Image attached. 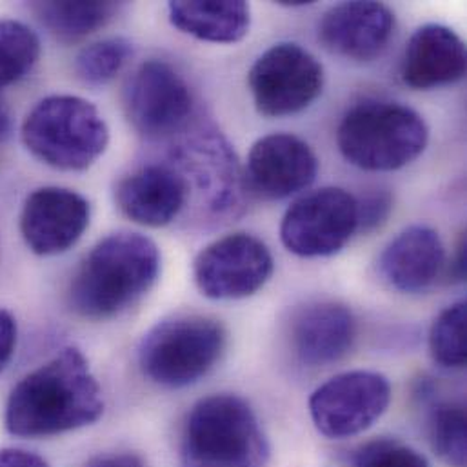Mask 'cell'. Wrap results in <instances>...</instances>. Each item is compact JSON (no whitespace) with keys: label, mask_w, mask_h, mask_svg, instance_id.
Masks as SVG:
<instances>
[{"label":"cell","mask_w":467,"mask_h":467,"mask_svg":"<svg viewBox=\"0 0 467 467\" xmlns=\"http://www.w3.org/2000/svg\"><path fill=\"white\" fill-rule=\"evenodd\" d=\"M102 413V389L86 357L77 348H66L13 388L5 430L24 439L53 437L89 426Z\"/></svg>","instance_id":"1"},{"label":"cell","mask_w":467,"mask_h":467,"mask_svg":"<svg viewBox=\"0 0 467 467\" xmlns=\"http://www.w3.org/2000/svg\"><path fill=\"white\" fill-rule=\"evenodd\" d=\"M161 253L144 234H109L78 265L71 285V307L93 320L111 318L137 304L157 282Z\"/></svg>","instance_id":"2"},{"label":"cell","mask_w":467,"mask_h":467,"mask_svg":"<svg viewBox=\"0 0 467 467\" xmlns=\"http://www.w3.org/2000/svg\"><path fill=\"white\" fill-rule=\"evenodd\" d=\"M269 444L251 406L236 395H212L188 415L181 467H265Z\"/></svg>","instance_id":"3"},{"label":"cell","mask_w":467,"mask_h":467,"mask_svg":"<svg viewBox=\"0 0 467 467\" xmlns=\"http://www.w3.org/2000/svg\"><path fill=\"white\" fill-rule=\"evenodd\" d=\"M430 140L426 120L411 108L389 100H364L342 119L340 153L366 171H395L419 159Z\"/></svg>","instance_id":"4"},{"label":"cell","mask_w":467,"mask_h":467,"mask_svg":"<svg viewBox=\"0 0 467 467\" xmlns=\"http://www.w3.org/2000/svg\"><path fill=\"white\" fill-rule=\"evenodd\" d=\"M22 142L33 157L55 170L84 171L106 151L109 130L91 102L53 95L27 113Z\"/></svg>","instance_id":"5"},{"label":"cell","mask_w":467,"mask_h":467,"mask_svg":"<svg viewBox=\"0 0 467 467\" xmlns=\"http://www.w3.org/2000/svg\"><path fill=\"white\" fill-rule=\"evenodd\" d=\"M226 348L219 320L188 315L157 324L142 340L139 362L144 375L164 388H186L206 377Z\"/></svg>","instance_id":"6"},{"label":"cell","mask_w":467,"mask_h":467,"mask_svg":"<svg viewBox=\"0 0 467 467\" xmlns=\"http://www.w3.org/2000/svg\"><path fill=\"white\" fill-rule=\"evenodd\" d=\"M247 80L260 115L287 117L309 108L320 97L324 67L298 44L280 42L256 58Z\"/></svg>","instance_id":"7"},{"label":"cell","mask_w":467,"mask_h":467,"mask_svg":"<svg viewBox=\"0 0 467 467\" xmlns=\"http://www.w3.org/2000/svg\"><path fill=\"white\" fill-rule=\"evenodd\" d=\"M391 402L389 380L373 371H349L322 384L309 399L317 430L329 439H349L369 430Z\"/></svg>","instance_id":"8"},{"label":"cell","mask_w":467,"mask_h":467,"mask_svg":"<svg viewBox=\"0 0 467 467\" xmlns=\"http://www.w3.org/2000/svg\"><path fill=\"white\" fill-rule=\"evenodd\" d=\"M358 230V201L340 188H322L296 201L284 215L282 244L315 258L338 253Z\"/></svg>","instance_id":"9"},{"label":"cell","mask_w":467,"mask_h":467,"mask_svg":"<svg viewBox=\"0 0 467 467\" xmlns=\"http://www.w3.org/2000/svg\"><path fill=\"white\" fill-rule=\"evenodd\" d=\"M124 111L139 133L162 139L186 126L193 111V95L171 64L153 58L130 77L124 88Z\"/></svg>","instance_id":"10"},{"label":"cell","mask_w":467,"mask_h":467,"mask_svg":"<svg viewBox=\"0 0 467 467\" xmlns=\"http://www.w3.org/2000/svg\"><path fill=\"white\" fill-rule=\"evenodd\" d=\"M273 273L267 245L249 234H232L204 247L193 265L199 289L208 298L236 300L254 295Z\"/></svg>","instance_id":"11"},{"label":"cell","mask_w":467,"mask_h":467,"mask_svg":"<svg viewBox=\"0 0 467 467\" xmlns=\"http://www.w3.org/2000/svg\"><path fill=\"white\" fill-rule=\"evenodd\" d=\"M91 221L88 199L66 188H40L27 195L20 212V234L40 256L71 249Z\"/></svg>","instance_id":"12"},{"label":"cell","mask_w":467,"mask_h":467,"mask_svg":"<svg viewBox=\"0 0 467 467\" xmlns=\"http://www.w3.org/2000/svg\"><path fill=\"white\" fill-rule=\"evenodd\" d=\"M317 173V155L307 142L291 133L262 137L247 157L249 186L267 201H282L309 188Z\"/></svg>","instance_id":"13"},{"label":"cell","mask_w":467,"mask_h":467,"mask_svg":"<svg viewBox=\"0 0 467 467\" xmlns=\"http://www.w3.org/2000/svg\"><path fill=\"white\" fill-rule=\"evenodd\" d=\"M395 33V13L380 2L353 0L333 5L318 26V38L331 53L369 62L384 53Z\"/></svg>","instance_id":"14"},{"label":"cell","mask_w":467,"mask_h":467,"mask_svg":"<svg viewBox=\"0 0 467 467\" xmlns=\"http://www.w3.org/2000/svg\"><path fill=\"white\" fill-rule=\"evenodd\" d=\"M188 181L175 168L150 164L122 179L115 190L119 210L148 228L171 224L186 208Z\"/></svg>","instance_id":"15"},{"label":"cell","mask_w":467,"mask_h":467,"mask_svg":"<svg viewBox=\"0 0 467 467\" xmlns=\"http://www.w3.org/2000/svg\"><path fill=\"white\" fill-rule=\"evenodd\" d=\"M353 313L337 302H315L293 315L291 346L306 366H327L344 358L355 342Z\"/></svg>","instance_id":"16"},{"label":"cell","mask_w":467,"mask_h":467,"mask_svg":"<svg viewBox=\"0 0 467 467\" xmlns=\"http://www.w3.org/2000/svg\"><path fill=\"white\" fill-rule=\"evenodd\" d=\"M466 46L450 27L426 24L410 38L402 58V80L413 89L450 86L466 75Z\"/></svg>","instance_id":"17"},{"label":"cell","mask_w":467,"mask_h":467,"mask_svg":"<svg viewBox=\"0 0 467 467\" xmlns=\"http://www.w3.org/2000/svg\"><path fill=\"white\" fill-rule=\"evenodd\" d=\"M446 251L439 234L430 226H411L393 238L380 254L384 280L399 291H426L441 276Z\"/></svg>","instance_id":"18"},{"label":"cell","mask_w":467,"mask_h":467,"mask_svg":"<svg viewBox=\"0 0 467 467\" xmlns=\"http://www.w3.org/2000/svg\"><path fill=\"white\" fill-rule=\"evenodd\" d=\"M171 24L199 40L234 44L249 33L251 9L242 0L170 2Z\"/></svg>","instance_id":"19"},{"label":"cell","mask_w":467,"mask_h":467,"mask_svg":"<svg viewBox=\"0 0 467 467\" xmlns=\"http://www.w3.org/2000/svg\"><path fill=\"white\" fill-rule=\"evenodd\" d=\"M120 7L119 2H33L29 5L44 27L62 42L80 40L108 26Z\"/></svg>","instance_id":"20"},{"label":"cell","mask_w":467,"mask_h":467,"mask_svg":"<svg viewBox=\"0 0 467 467\" xmlns=\"http://www.w3.org/2000/svg\"><path fill=\"white\" fill-rule=\"evenodd\" d=\"M40 57V40L16 20H0V89L22 80Z\"/></svg>","instance_id":"21"},{"label":"cell","mask_w":467,"mask_h":467,"mask_svg":"<svg viewBox=\"0 0 467 467\" xmlns=\"http://www.w3.org/2000/svg\"><path fill=\"white\" fill-rule=\"evenodd\" d=\"M466 304L459 302L446 307L431 326L430 351L442 368L461 369L466 366Z\"/></svg>","instance_id":"22"},{"label":"cell","mask_w":467,"mask_h":467,"mask_svg":"<svg viewBox=\"0 0 467 467\" xmlns=\"http://www.w3.org/2000/svg\"><path fill=\"white\" fill-rule=\"evenodd\" d=\"M131 57L133 44L128 38H104L89 44L78 53L75 71L88 84H106L122 71Z\"/></svg>","instance_id":"23"},{"label":"cell","mask_w":467,"mask_h":467,"mask_svg":"<svg viewBox=\"0 0 467 467\" xmlns=\"http://www.w3.org/2000/svg\"><path fill=\"white\" fill-rule=\"evenodd\" d=\"M430 439L435 453L451 467H466V411L457 404L439 406L430 420Z\"/></svg>","instance_id":"24"},{"label":"cell","mask_w":467,"mask_h":467,"mask_svg":"<svg viewBox=\"0 0 467 467\" xmlns=\"http://www.w3.org/2000/svg\"><path fill=\"white\" fill-rule=\"evenodd\" d=\"M355 467H431L417 450L391 439L364 444L355 455Z\"/></svg>","instance_id":"25"},{"label":"cell","mask_w":467,"mask_h":467,"mask_svg":"<svg viewBox=\"0 0 467 467\" xmlns=\"http://www.w3.org/2000/svg\"><path fill=\"white\" fill-rule=\"evenodd\" d=\"M393 206V199L388 192L377 190L358 202V228L369 232L386 223Z\"/></svg>","instance_id":"26"},{"label":"cell","mask_w":467,"mask_h":467,"mask_svg":"<svg viewBox=\"0 0 467 467\" xmlns=\"http://www.w3.org/2000/svg\"><path fill=\"white\" fill-rule=\"evenodd\" d=\"M16 346V322L11 313L0 309V373L9 364Z\"/></svg>","instance_id":"27"},{"label":"cell","mask_w":467,"mask_h":467,"mask_svg":"<svg viewBox=\"0 0 467 467\" xmlns=\"http://www.w3.org/2000/svg\"><path fill=\"white\" fill-rule=\"evenodd\" d=\"M0 467H49L38 455L24 450H0Z\"/></svg>","instance_id":"28"},{"label":"cell","mask_w":467,"mask_h":467,"mask_svg":"<svg viewBox=\"0 0 467 467\" xmlns=\"http://www.w3.org/2000/svg\"><path fill=\"white\" fill-rule=\"evenodd\" d=\"M84 467H144V464L137 455L120 453V455L95 457Z\"/></svg>","instance_id":"29"},{"label":"cell","mask_w":467,"mask_h":467,"mask_svg":"<svg viewBox=\"0 0 467 467\" xmlns=\"http://www.w3.org/2000/svg\"><path fill=\"white\" fill-rule=\"evenodd\" d=\"M451 273H453L455 280H464V276H466V238L464 236L459 244V251H457V256L453 260Z\"/></svg>","instance_id":"30"},{"label":"cell","mask_w":467,"mask_h":467,"mask_svg":"<svg viewBox=\"0 0 467 467\" xmlns=\"http://www.w3.org/2000/svg\"><path fill=\"white\" fill-rule=\"evenodd\" d=\"M13 133V117L7 104L0 99V140H5Z\"/></svg>","instance_id":"31"}]
</instances>
